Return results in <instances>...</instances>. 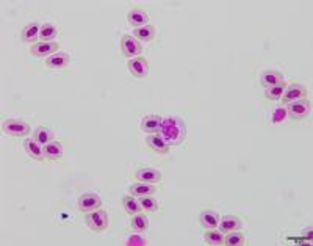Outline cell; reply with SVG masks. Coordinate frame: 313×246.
<instances>
[{
  "instance_id": "d6986e66",
  "label": "cell",
  "mask_w": 313,
  "mask_h": 246,
  "mask_svg": "<svg viewBox=\"0 0 313 246\" xmlns=\"http://www.w3.org/2000/svg\"><path fill=\"white\" fill-rule=\"evenodd\" d=\"M39 30H41V26L38 22H32L29 26H25L24 30H22V39L25 42H30V44H36V41L39 39Z\"/></svg>"
},
{
  "instance_id": "cb8c5ba5",
  "label": "cell",
  "mask_w": 313,
  "mask_h": 246,
  "mask_svg": "<svg viewBox=\"0 0 313 246\" xmlns=\"http://www.w3.org/2000/svg\"><path fill=\"white\" fill-rule=\"evenodd\" d=\"M133 38L138 39L141 44L143 42H150L155 38V27L153 26H144L140 29L133 30Z\"/></svg>"
},
{
  "instance_id": "5b68a950",
  "label": "cell",
  "mask_w": 313,
  "mask_h": 246,
  "mask_svg": "<svg viewBox=\"0 0 313 246\" xmlns=\"http://www.w3.org/2000/svg\"><path fill=\"white\" fill-rule=\"evenodd\" d=\"M121 51L125 57L128 58H135V57H141L143 54V44L135 39L133 36L130 35H124L121 38Z\"/></svg>"
},
{
  "instance_id": "30bf717a",
  "label": "cell",
  "mask_w": 313,
  "mask_h": 246,
  "mask_svg": "<svg viewBox=\"0 0 313 246\" xmlns=\"http://www.w3.org/2000/svg\"><path fill=\"white\" fill-rule=\"evenodd\" d=\"M162 122H163V118L159 116V115H147L141 119V130L152 135V133H159L160 129H162Z\"/></svg>"
},
{
  "instance_id": "83f0119b",
  "label": "cell",
  "mask_w": 313,
  "mask_h": 246,
  "mask_svg": "<svg viewBox=\"0 0 313 246\" xmlns=\"http://www.w3.org/2000/svg\"><path fill=\"white\" fill-rule=\"evenodd\" d=\"M138 203H140L141 212L150 213V212H156V209H159V203H156L155 198H152V194H149V196H140Z\"/></svg>"
},
{
  "instance_id": "4316f807",
  "label": "cell",
  "mask_w": 313,
  "mask_h": 246,
  "mask_svg": "<svg viewBox=\"0 0 313 246\" xmlns=\"http://www.w3.org/2000/svg\"><path fill=\"white\" fill-rule=\"evenodd\" d=\"M286 85H288V83L283 80V82H280V83H277V85H274V86L266 88V97H268L270 101H280L282 96H283V93H285Z\"/></svg>"
},
{
  "instance_id": "7402d4cb",
  "label": "cell",
  "mask_w": 313,
  "mask_h": 246,
  "mask_svg": "<svg viewBox=\"0 0 313 246\" xmlns=\"http://www.w3.org/2000/svg\"><path fill=\"white\" fill-rule=\"evenodd\" d=\"M280 82H283V74L279 71H265L262 74V77H260V83H262V86H265V88L274 86Z\"/></svg>"
},
{
  "instance_id": "e0dca14e",
  "label": "cell",
  "mask_w": 313,
  "mask_h": 246,
  "mask_svg": "<svg viewBox=\"0 0 313 246\" xmlns=\"http://www.w3.org/2000/svg\"><path fill=\"white\" fill-rule=\"evenodd\" d=\"M71 63V57L64 52H57L46 58V66L50 69H63Z\"/></svg>"
},
{
  "instance_id": "d4e9b609",
  "label": "cell",
  "mask_w": 313,
  "mask_h": 246,
  "mask_svg": "<svg viewBox=\"0 0 313 246\" xmlns=\"http://www.w3.org/2000/svg\"><path fill=\"white\" fill-rule=\"evenodd\" d=\"M224 232L219 231L218 228L216 229H207L205 232V243L207 244H213V246H218V244H224Z\"/></svg>"
},
{
  "instance_id": "8fae6325",
  "label": "cell",
  "mask_w": 313,
  "mask_h": 246,
  "mask_svg": "<svg viewBox=\"0 0 313 246\" xmlns=\"http://www.w3.org/2000/svg\"><path fill=\"white\" fill-rule=\"evenodd\" d=\"M24 149L27 152L33 160H38V162H42L46 157H44V146L36 141L35 138H27L24 141Z\"/></svg>"
},
{
  "instance_id": "ac0fdd59",
  "label": "cell",
  "mask_w": 313,
  "mask_h": 246,
  "mask_svg": "<svg viewBox=\"0 0 313 246\" xmlns=\"http://www.w3.org/2000/svg\"><path fill=\"white\" fill-rule=\"evenodd\" d=\"M241 221L237 218V216H232V215H227V216H222L219 219V226L218 229L222 231L224 234L227 232H233V231H240L241 229Z\"/></svg>"
},
{
  "instance_id": "4fadbf2b",
  "label": "cell",
  "mask_w": 313,
  "mask_h": 246,
  "mask_svg": "<svg viewBox=\"0 0 313 246\" xmlns=\"http://www.w3.org/2000/svg\"><path fill=\"white\" fill-rule=\"evenodd\" d=\"M138 182H146V184H156L162 181V173L159 169L153 168H143L140 171H137L135 174Z\"/></svg>"
},
{
  "instance_id": "4dcf8cb0",
  "label": "cell",
  "mask_w": 313,
  "mask_h": 246,
  "mask_svg": "<svg viewBox=\"0 0 313 246\" xmlns=\"http://www.w3.org/2000/svg\"><path fill=\"white\" fill-rule=\"evenodd\" d=\"M285 116H286V110L285 108H277L274 116H273V122H280V121L285 119Z\"/></svg>"
},
{
  "instance_id": "52a82bcc",
  "label": "cell",
  "mask_w": 313,
  "mask_h": 246,
  "mask_svg": "<svg viewBox=\"0 0 313 246\" xmlns=\"http://www.w3.org/2000/svg\"><path fill=\"white\" fill-rule=\"evenodd\" d=\"M100 206H102V199L96 193H85L78 198V210L83 212V213H90L93 210H97V209H100Z\"/></svg>"
},
{
  "instance_id": "3957f363",
  "label": "cell",
  "mask_w": 313,
  "mask_h": 246,
  "mask_svg": "<svg viewBox=\"0 0 313 246\" xmlns=\"http://www.w3.org/2000/svg\"><path fill=\"white\" fill-rule=\"evenodd\" d=\"M2 130L4 133L10 137H27L30 135L32 129L27 122L19 121V119H7L2 122Z\"/></svg>"
},
{
  "instance_id": "603a6c76",
  "label": "cell",
  "mask_w": 313,
  "mask_h": 246,
  "mask_svg": "<svg viewBox=\"0 0 313 246\" xmlns=\"http://www.w3.org/2000/svg\"><path fill=\"white\" fill-rule=\"evenodd\" d=\"M122 207H124L125 213L130 215V216H133V215L141 212L138 198H137V196H133V194H125L124 196V198H122Z\"/></svg>"
},
{
  "instance_id": "2e32d148",
  "label": "cell",
  "mask_w": 313,
  "mask_h": 246,
  "mask_svg": "<svg viewBox=\"0 0 313 246\" xmlns=\"http://www.w3.org/2000/svg\"><path fill=\"white\" fill-rule=\"evenodd\" d=\"M127 19H128V24H130V26L135 27V29H140V27L147 26V22H149V14H147L144 10H141V8H135V10H132V11L128 13Z\"/></svg>"
},
{
  "instance_id": "277c9868",
  "label": "cell",
  "mask_w": 313,
  "mask_h": 246,
  "mask_svg": "<svg viewBox=\"0 0 313 246\" xmlns=\"http://www.w3.org/2000/svg\"><path fill=\"white\" fill-rule=\"evenodd\" d=\"M310 110H311V102L308 99H299L286 104V115L292 119H304L310 115Z\"/></svg>"
},
{
  "instance_id": "f1b7e54d",
  "label": "cell",
  "mask_w": 313,
  "mask_h": 246,
  "mask_svg": "<svg viewBox=\"0 0 313 246\" xmlns=\"http://www.w3.org/2000/svg\"><path fill=\"white\" fill-rule=\"evenodd\" d=\"M130 226H132V229H135V231H146L149 228V218L140 212V213L132 216V219H130Z\"/></svg>"
},
{
  "instance_id": "5bb4252c",
  "label": "cell",
  "mask_w": 313,
  "mask_h": 246,
  "mask_svg": "<svg viewBox=\"0 0 313 246\" xmlns=\"http://www.w3.org/2000/svg\"><path fill=\"white\" fill-rule=\"evenodd\" d=\"M44 157L50 162H57L63 157V144L57 140L50 141L44 146Z\"/></svg>"
},
{
  "instance_id": "ffe728a7",
  "label": "cell",
  "mask_w": 313,
  "mask_h": 246,
  "mask_svg": "<svg viewBox=\"0 0 313 246\" xmlns=\"http://www.w3.org/2000/svg\"><path fill=\"white\" fill-rule=\"evenodd\" d=\"M156 191V187H153V184H146V182H137V184H132L128 187V193L137 196H149V194H153Z\"/></svg>"
},
{
  "instance_id": "9a60e30c",
  "label": "cell",
  "mask_w": 313,
  "mask_h": 246,
  "mask_svg": "<svg viewBox=\"0 0 313 246\" xmlns=\"http://www.w3.org/2000/svg\"><path fill=\"white\" fill-rule=\"evenodd\" d=\"M219 219L221 216L213 210H204L199 215V223L205 229H216L219 226Z\"/></svg>"
},
{
  "instance_id": "7c38bea8",
  "label": "cell",
  "mask_w": 313,
  "mask_h": 246,
  "mask_svg": "<svg viewBox=\"0 0 313 246\" xmlns=\"http://www.w3.org/2000/svg\"><path fill=\"white\" fill-rule=\"evenodd\" d=\"M147 146L150 147V149L156 154H169V144L165 141V138L160 135V133H152L147 137L146 140Z\"/></svg>"
},
{
  "instance_id": "6da1fadb",
  "label": "cell",
  "mask_w": 313,
  "mask_h": 246,
  "mask_svg": "<svg viewBox=\"0 0 313 246\" xmlns=\"http://www.w3.org/2000/svg\"><path fill=\"white\" fill-rule=\"evenodd\" d=\"M159 133L165 138V141L169 146H177V144H180L182 141H184L185 137H187L185 122L182 121L180 118H177V116L165 118Z\"/></svg>"
},
{
  "instance_id": "484cf974",
  "label": "cell",
  "mask_w": 313,
  "mask_h": 246,
  "mask_svg": "<svg viewBox=\"0 0 313 246\" xmlns=\"http://www.w3.org/2000/svg\"><path fill=\"white\" fill-rule=\"evenodd\" d=\"M33 138H35L36 141H39L42 146H46L47 143H50V141L55 140V133L52 132L50 129H47V127H38V129L33 132Z\"/></svg>"
},
{
  "instance_id": "ba28073f",
  "label": "cell",
  "mask_w": 313,
  "mask_h": 246,
  "mask_svg": "<svg viewBox=\"0 0 313 246\" xmlns=\"http://www.w3.org/2000/svg\"><path fill=\"white\" fill-rule=\"evenodd\" d=\"M127 68H128L130 74L137 79H144L149 74V63L144 57L130 58V61L127 63Z\"/></svg>"
},
{
  "instance_id": "44dd1931",
  "label": "cell",
  "mask_w": 313,
  "mask_h": 246,
  "mask_svg": "<svg viewBox=\"0 0 313 246\" xmlns=\"http://www.w3.org/2000/svg\"><path fill=\"white\" fill-rule=\"evenodd\" d=\"M57 36H58V29H57L55 24H52V22L42 24L41 30H39V41H42V42H54Z\"/></svg>"
},
{
  "instance_id": "f546056e",
  "label": "cell",
  "mask_w": 313,
  "mask_h": 246,
  "mask_svg": "<svg viewBox=\"0 0 313 246\" xmlns=\"http://www.w3.org/2000/svg\"><path fill=\"white\" fill-rule=\"evenodd\" d=\"M244 243H246V238L238 231L227 232L224 235V244H227V246H240V244H244Z\"/></svg>"
},
{
  "instance_id": "8992f818",
  "label": "cell",
  "mask_w": 313,
  "mask_h": 246,
  "mask_svg": "<svg viewBox=\"0 0 313 246\" xmlns=\"http://www.w3.org/2000/svg\"><path fill=\"white\" fill-rule=\"evenodd\" d=\"M299 99H307V88L304 85H299V83H293V85H286L285 88V93L282 96V104H290V102H295V101H299Z\"/></svg>"
},
{
  "instance_id": "9c48e42d",
  "label": "cell",
  "mask_w": 313,
  "mask_h": 246,
  "mask_svg": "<svg viewBox=\"0 0 313 246\" xmlns=\"http://www.w3.org/2000/svg\"><path fill=\"white\" fill-rule=\"evenodd\" d=\"M58 49H60V44L57 41H54V42H42V41H39L36 44H32L30 51H32V55H35V57H39V58L46 57L47 58L50 55L57 54Z\"/></svg>"
},
{
  "instance_id": "7a4b0ae2",
  "label": "cell",
  "mask_w": 313,
  "mask_h": 246,
  "mask_svg": "<svg viewBox=\"0 0 313 246\" xmlns=\"http://www.w3.org/2000/svg\"><path fill=\"white\" fill-rule=\"evenodd\" d=\"M85 223L88 225V228L94 232H102L108 228V215L105 210H93L90 213H86Z\"/></svg>"
}]
</instances>
